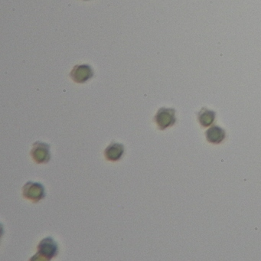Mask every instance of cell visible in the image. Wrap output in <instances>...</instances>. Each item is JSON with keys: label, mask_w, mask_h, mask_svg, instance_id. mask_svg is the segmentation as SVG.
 Segmentation results:
<instances>
[{"label": "cell", "mask_w": 261, "mask_h": 261, "mask_svg": "<svg viewBox=\"0 0 261 261\" xmlns=\"http://www.w3.org/2000/svg\"><path fill=\"white\" fill-rule=\"evenodd\" d=\"M57 242L51 237H47L39 242L37 247V253L30 260H51L59 253Z\"/></svg>", "instance_id": "1"}, {"label": "cell", "mask_w": 261, "mask_h": 261, "mask_svg": "<svg viewBox=\"0 0 261 261\" xmlns=\"http://www.w3.org/2000/svg\"><path fill=\"white\" fill-rule=\"evenodd\" d=\"M22 195L29 201L38 203L45 198L46 193L42 183L29 181L22 187Z\"/></svg>", "instance_id": "2"}, {"label": "cell", "mask_w": 261, "mask_h": 261, "mask_svg": "<svg viewBox=\"0 0 261 261\" xmlns=\"http://www.w3.org/2000/svg\"><path fill=\"white\" fill-rule=\"evenodd\" d=\"M30 155L37 164H47L51 160V146L44 142H36L33 143Z\"/></svg>", "instance_id": "3"}, {"label": "cell", "mask_w": 261, "mask_h": 261, "mask_svg": "<svg viewBox=\"0 0 261 261\" xmlns=\"http://www.w3.org/2000/svg\"><path fill=\"white\" fill-rule=\"evenodd\" d=\"M154 121L160 130H165L171 127L176 122L175 110L172 108H160L154 117Z\"/></svg>", "instance_id": "4"}, {"label": "cell", "mask_w": 261, "mask_h": 261, "mask_svg": "<svg viewBox=\"0 0 261 261\" xmlns=\"http://www.w3.org/2000/svg\"><path fill=\"white\" fill-rule=\"evenodd\" d=\"M94 76V70L88 64L77 65L70 73V77L77 84L86 83Z\"/></svg>", "instance_id": "5"}, {"label": "cell", "mask_w": 261, "mask_h": 261, "mask_svg": "<svg viewBox=\"0 0 261 261\" xmlns=\"http://www.w3.org/2000/svg\"><path fill=\"white\" fill-rule=\"evenodd\" d=\"M125 148L122 143L112 142L111 144L105 149V156L108 161H120L124 154Z\"/></svg>", "instance_id": "6"}, {"label": "cell", "mask_w": 261, "mask_h": 261, "mask_svg": "<svg viewBox=\"0 0 261 261\" xmlns=\"http://www.w3.org/2000/svg\"><path fill=\"white\" fill-rule=\"evenodd\" d=\"M205 136L209 143L219 144L225 139V132L222 128L214 126L206 131Z\"/></svg>", "instance_id": "7"}, {"label": "cell", "mask_w": 261, "mask_h": 261, "mask_svg": "<svg viewBox=\"0 0 261 261\" xmlns=\"http://www.w3.org/2000/svg\"><path fill=\"white\" fill-rule=\"evenodd\" d=\"M215 111L207 110V108H201V111L198 114V120L200 124L204 127L210 126L214 123L215 120Z\"/></svg>", "instance_id": "8"}, {"label": "cell", "mask_w": 261, "mask_h": 261, "mask_svg": "<svg viewBox=\"0 0 261 261\" xmlns=\"http://www.w3.org/2000/svg\"><path fill=\"white\" fill-rule=\"evenodd\" d=\"M85 1H88V0H85Z\"/></svg>", "instance_id": "9"}]
</instances>
